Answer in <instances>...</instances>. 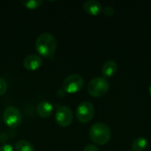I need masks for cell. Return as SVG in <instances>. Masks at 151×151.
Here are the masks:
<instances>
[{
    "instance_id": "1",
    "label": "cell",
    "mask_w": 151,
    "mask_h": 151,
    "mask_svg": "<svg viewBox=\"0 0 151 151\" xmlns=\"http://www.w3.org/2000/svg\"><path fill=\"white\" fill-rule=\"evenodd\" d=\"M57 39L50 33L41 34L35 41V49L37 52L44 58H52L57 50Z\"/></svg>"
},
{
    "instance_id": "2",
    "label": "cell",
    "mask_w": 151,
    "mask_h": 151,
    "mask_svg": "<svg viewBox=\"0 0 151 151\" xmlns=\"http://www.w3.org/2000/svg\"><path fill=\"white\" fill-rule=\"evenodd\" d=\"M89 137L94 143L97 145H104L110 142L111 131L106 124L97 122L90 127Z\"/></svg>"
},
{
    "instance_id": "3",
    "label": "cell",
    "mask_w": 151,
    "mask_h": 151,
    "mask_svg": "<svg viewBox=\"0 0 151 151\" xmlns=\"http://www.w3.org/2000/svg\"><path fill=\"white\" fill-rule=\"evenodd\" d=\"M88 92L94 97H101L107 94L110 89V83L104 77H96L88 84Z\"/></svg>"
},
{
    "instance_id": "4",
    "label": "cell",
    "mask_w": 151,
    "mask_h": 151,
    "mask_svg": "<svg viewBox=\"0 0 151 151\" xmlns=\"http://www.w3.org/2000/svg\"><path fill=\"white\" fill-rule=\"evenodd\" d=\"M84 85V80L81 75L73 73L68 75L63 82V89L65 93L74 94L80 91Z\"/></svg>"
},
{
    "instance_id": "5",
    "label": "cell",
    "mask_w": 151,
    "mask_h": 151,
    "mask_svg": "<svg viewBox=\"0 0 151 151\" xmlns=\"http://www.w3.org/2000/svg\"><path fill=\"white\" fill-rule=\"evenodd\" d=\"M3 120L6 126L14 128L17 127L22 121V114L20 111L14 106H8L3 113Z\"/></svg>"
},
{
    "instance_id": "6",
    "label": "cell",
    "mask_w": 151,
    "mask_h": 151,
    "mask_svg": "<svg viewBox=\"0 0 151 151\" xmlns=\"http://www.w3.org/2000/svg\"><path fill=\"white\" fill-rule=\"evenodd\" d=\"M95 115L94 105L88 101L81 103L76 109V117L81 123H88Z\"/></svg>"
},
{
    "instance_id": "7",
    "label": "cell",
    "mask_w": 151,
    "mask_h": 151,
    "mask_svg": "<svg viewBox=\"0 0 151 151\" xmlns=\"http://www.w3.org/2000/svg\"><path fill=\"white\" fill-rule=\"evenodd\" d=\"M56 122L58 126L62 127H66L70 126L73 119V113L71 108L68 106H59L55 114Z\"/></svg>"
},
{
    "instance_id": "8",
    "label": "cell",
    "mask_w": 151,
    "mask_h": 151,
    "mask_svg": "<svg viewBox=\"0 0 151 151\" xmlns=\"http://www.w3.org/2000/svg\"><path fill=\"white\" fill-rule=\"evenodd\" d=\"M42 65V59L40 56L35 54L28 55L23 61V65L27 71H35Z\"/></svg>"
},
{
    "instance_id": "9",
    "label": "cell",
    "mask_w": 151,
    "mask_h": 151,
    "mask_svg": "<svg viewBox=\"0 0 151 151\" xmlns=\"http://www.w3.org/2000/svg\"><path fill=\"white\" fill-rule=\"evenodd\" d=\"M83 10L89 15L96 16L102 12L103 6L100 2L96 0H88L83 3Z\"/></svg>"
},
{
    "instance_id": "10",
    "label": "cell",
    "mask_w": 151,
    "mask_h": 151,
    "mask_svg": "<svg viewBox=\"0 0 151 151\" xmlns=\"http://www.w3.org/2000/svg\"><path fill=\"white\" fill-rule=\"evenodd\" d=\"M53 111V106L50 103L43 101L38 104V105L36 106V112L37 114L43 119H47L49 118Z\"/></svg>"
},
{
    "instance_id": "11",
    "label": "cell",
    "mask_w": 151,
    "mask_h": 151,
    "mask_svg": "<svg viewBox=\"0 0 151 151\" xmlns=\"http://www.w3.org/2000/svg\"><path fill=\"white\" fill-rule=\"evenodd\" d=\"M118 70L117 63L113 60H107L103 67H102V73L104 78H111L112 77Z\"/></svg>"
},
{
    "instance_id": "12",
    "label": "cell",
    "mask_w": 151,
    "mask_h": 151,
    "mask_svg": "<svg viewBox=\"0 0 151 151\" xmlns=\"http://www.w3.org/2000/svg\"><path fill=\"white\" fill-rule=\"evenodd\" d=\"M148 142L144 137H138L132 142L131 148L133 151H143L146 150Z\"/></svg>"
},
{
    "instance_id": "13",
    "label": "cell",
    "mask_w": 151,
    "mask_h": 151,
    "mask_svg": "<svg viewBox=\"0 0 151 151\" xmlns=\"http://www.w3.org/2000/svg\"><path fill=\"white\" fill-rule=\"evenodd\" d=\"M16 151H35L31 142L26 140H19L15 143Z\"/></svg>"
},
{
    "instance_id": "14",
    "label": "cell",
    "mask_w": 151,
    "mask_h": 151,
    "mask_svg": "<svg viewBox=\"0 0 151 151\" xmlns=\"http://www.w3.org/2000/svg\"><path fill=\"white\" fill-rule=\"evenodd\" d=\"M20 2L28 9H36L43 4L42 0H21Z\"/></svg>"
},
{
    "instance_id": "15",
    "label": "cell",
    "mask_w": 151,
    "mask_h": 151,
    "mask_svg": "<svg viewBox=\"0 0 151 151\" xmlns=\"http://www.w3.org/2000/svg\"><path fill=\"white\" fill-rule=\"evenodd\" d=\"M102 12L105 15V16H112L115 12V10L112 6L111 5H105L104 7H103Z\"/></svg>"
},
{
    "instance_id": "16",
    "label": "cell",
    "mask_w": 151,
    "mask_h": 151,
    "mask_svg": "<svg viewBox=\"0 0 151 151\" xmlns=\"http://www.w3.org/2000/svg\"><path fill=\"white\" fill-rule=\"evenodd\" d=\"M7 88H8L7 81L4 78L0 77V96L4 95L6 92Z\"/></svg>"
},
{
    "instance_id": "17",
    "label": "cell",
    "mask_w": 151,
    "mask_h": 151,
    "mask_svg": "<svg viewBox=\"0 0 151 151\" xmlns=\"http://www.w3.org/2000/svg\"><path fill=\"white\" fill-rule=\"evenodd\" d=\"M83 151H99V149L96 146V145H92V144H89V145H87Z\"/></svg>"
},
{
    "instance_id": "18",
    "label": "cell",
    "mask_w": 151,
    "mask_h": 151,
    "mask_svg": "<svg viewBox=\"0 0 151 151\" xmlns=\"http://www.w3.org/2000/svg\"><path fill=\"white\" fill-rule=\"evenodd\" d=\"M0 151H13V148L11 144H4L0 147Z\"/></svg>"
},
{
    "instance_id": "19",
    "label": "cell",
    "mask_w": 151,
    "mask_h": 151,
    "mask_svg": "<svg viewBox=\"0 0 151 151\" xmlns=\"http://www.w3.org/2000/svg\"><path fill=\"white\" fill-rule=\"evenodd\" d=\"M7 139H8V137H7L6 134H4V133H0V142H5Z\"/></svg>"
},
{
    "instance_id": "20",
    "label": "cell",
    "mask_w": 151,
    "mask_h": 151,
    "mask_svg": "<svg viewBox=\"0 0 151 151\" xmlns=\"http://www.w3.org/2000/svg\"><path fill=\"white\" fill-rule=\"evenodd\" d=\"M65 91H64V89L62 88V89H59L58 92H57V95L58 96H65Z\"/></svg>"
},
{
    "instance_id": "21",
    "label": "cell",
    "mask_w": 151,
    "mask_h": 151,
    "mask_svg": "<svg viewBox=\"0 0 151 151\" xmlns=\"http://www.w3.org/2000/svg\"><path fill=\"white\" fill-rule=\"evenodd\" d=\"M149 91H150V96H151V85H150V89H149Z\"/></svg>"
}]
</instances>
